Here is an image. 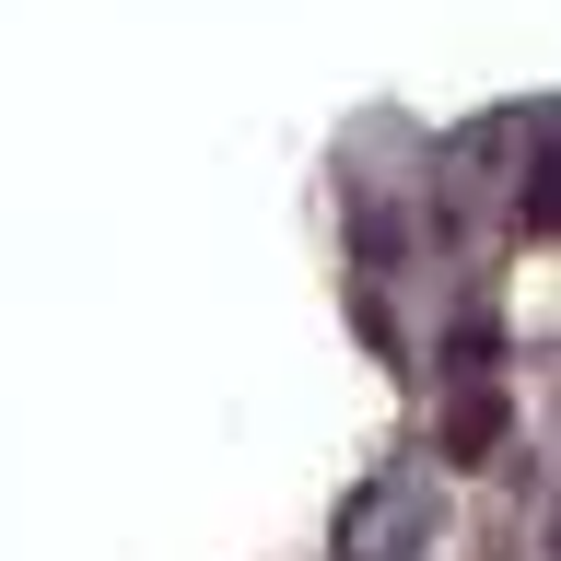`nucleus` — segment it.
Returning a JSON list of instances; mask_svg holds the SVG:
<instances>
[{"label": "nucleus", "mask_w": 561, "mask_h": 561, "mask_svg": "<svg viewBox=\"0 0 561 561\" xmlns=\"http://www.w3.org/2000/svg\"><path fill=\"white\" fill-rule=\"evenodd\" d=\"M515 234H550V164H526V187H515Z\"/></svg>", "instance_id": "20e7f679"}, {"label": "nucleus", "mask_w": 561, "mask_h": 561, "mask_svg": "<svg viewBox=\"0 0 561 561\" xmlns=\"http://www.w3.org/2000/svg\"><path fill=\"white\" fill-rule=\"evenodd\" d=\"M503 433H515L503 386H468V398L445 410V468H491V456H503Z\"/></svg>", "instance_id": "f03ea898"}, {"label": "nucleus", "mask_w": 561, "mask_h": 561, "mask_svg": "<svg viewBox=\"0 0 561 561\" xmlns=\"http://www.w3.org/2000/svg\"><path fill=\"white\" fill-rule=\"evenodd\" d=\"M445 363H456V375H491V363H503V328H456Z\"/></svg>", "instance_id": "7ed1b4c3"}, {"label": "nucleus", "mask_w": 561, "mask_h": 561, "mask_svg": "<svg viewBox=\"0 0 561 561\" xmlns=\"http://www.w3.org/2000/svg\"><path fill=\"white\" fill-rule=\"evenodd\" d=\"M410 538H421V491L410 480H375V491L340 503V550L351 561H410Z\"/></svg>", "instance_id": "f257e3e1"}]
</instances>
